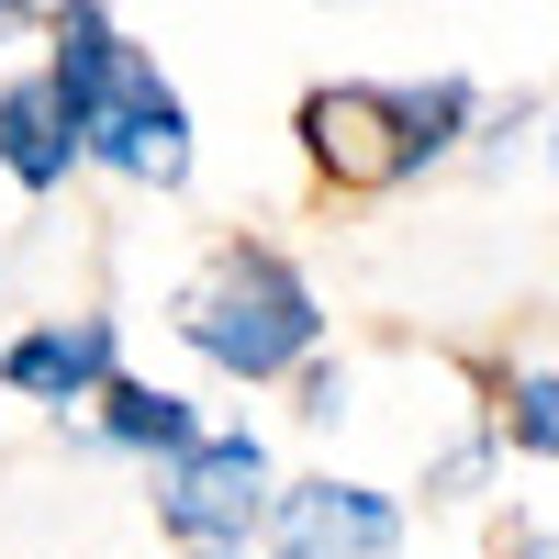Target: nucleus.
Here are the masks:
<instances>
[{"label":"nucleus","mask_w":559,"mask_h":559,"mask_svg":"<svg viewBox=\"0 0 559 559\" xmlns=\"http://www.w3.org/2000/svg\"><path fill=\"white\" fill-rule=\"evenodd\" d=\"M45 90L68 102L90 168L146 179V191L191 179V102L157 79L146 45H123L112 12H45Z\"/></svg>","instance_id":"f257e3e1"},{"label":"nucleus","mask_w":559,"mask_h":559,"mask_svg":"<svg viewBox=\"0 0 559 559\" xmlns=\"http://www.w3.org/2000/svg\"><path fill=\"white\" fill-rule=\"evenodd\" d=\"M481 123L471 79H324L302 102V157L336 191H403Z\"/></svg>","instance_id":"f03ea898"},{"label":"nucleus","mask_w":559,"mask_h":559,"mask_svg":"<svg viewBox=\"0 0 559 559\" xmlns=\"http://www.w3.org/2000/svg\"><path fill=\"white\" fill-rule=\"evenodd\" d=\"M179 336H191V358H213L224 381H292V369H313L324 347V302L313 280L280 258V247H213V269L179 292Z\"/></svg>","instance_id":"7ed1b4c3"},{"label":"nucleus","mask_w":559,"mask_h":559,"mask_svg":"<svg viewBox=\"0 0 559 559\" xmlns=\"http://www.w3.org/2000/svg\"><path fill=\"white\" fill-rule=\"evenodd\" d=\"M269 503H280V471H269V448L258 437H202V448H179L168 471H157V526L179 537V559L191 548H247L269 526Z\"/></svg>","instance_id":"20e7f679"},{"label":"nucleus","mask_w":559,"mask_h":559,"mask_svg":"<svg viewBox=\"0 0 559 559\" xmlns=\"http://www.w3.org/2000/svg\"><path fill=\"white\" fill-rule=\"evenodd\" d=\"M269 559H403V503L369 481H292L269 503Z\"/></svg>","instance_id":"39448f33"},{"label":"nucleus","mask_w":559,"mask_h":559,"mask_svg":"<svg viewBox=\"0 0 559 559\" xmlns=\"http://www.w3.org/2000/svg\"><path fill=\"white\" fill-rule=\"evenodd\" d=\"M112 369H123V347H112V313H45V324H23L12 347H0V392H23V403H102L112 392Z\"/></svg>","instance_id":"423d86ee"},{"label":"nucleus","mask_w":559,"mask_h":559,"mask_svg":"<svg viewBox=\"0 0 559 559\" xmlns=\"http://www.w3.org/2000/svg\"><path fill=\"white\" fill-rule=\"evenodd\" d=\"M68 168H90V157H79V123H68L57 90H45V68L0 79V179H12V191H68Z\"/></svg>","instance_id":"0eeeda50"},{"label":"nucleus","mask_w":559,"mask_h":559,"mask_svg":"<svg viewBox=\"0 0 559 559\" xmlns=\"http://www.w3.org/2000/svg\"><path fill=\"white\" fill-rule=\"evenodd\" d=\"M213 426L191 414V392H168V381H134V369H112V392H102V448H123V459H168L179 448H202Z\"/></svg>","instance_id":"6e6552de"},{"label":"nucleus","mask_w":559,"mask_h":559,"mask_svg":"<svg viewBox=\"0 0 559 559\" xmlns=\"http://www.w3.org/2000/svg\"><path fill=\"white\" fill-rule=\"evenodd\" d=\"M492 437L515 459H559V358H526L492 381Z\"/></svg>","instance_id":"1a4fd4ad"},{"label":"nucleus","mask_w":559,"mask_h":559,"mask_svg":"<svg viewBox=\"0 0 559 559\" xmlns=\"http://www.w3.org/2000/svg\"><path fill=\"white\" fill-rule=\"evenodd\" d=\"M336 403H347V369H324V358H313V369H302V414L324 426V414H336Z\"/></svg>","instance_id":"9d476101"},{"label":"nucleus","mask_w":559,"mask_h":559,"mask_svg":"<svg viewBox=\"0 0 559 559\" xmlns=\"http://www.w3.org/2000/svg\"><path fill=\"white\" fill-rule=\"evenodd\" d=\"M503 559H559V548H548V537H526V548H503Z\"/></svg>","instance_id":"9b49d317"},{"label":"nucleus","mask_w":559,"mask_h":559,"mask_svg":"<svg viewBox=\"0 0 559 559\" xmlns=\"http://www.w3.org/2000/svg\"><path fill=\"white\" fill-rule=\"evenodd\" d=\"M191 559H247V548H191Z\"/></svg>","instance_id":"f8f14e48"},{"label":"nucleus","mask_w":559,"mask_h":559,"mask_svg":"<svg viewBox=\"0 0 559 559\" xmlns=\"http://www.w3.org/2000/svg\"><path fill=\"white\" fill-rule=\"evenodd\" d=\"M0 34H12V12H0Z\"/></svg>","instance_id":"ddd939ff"},{"label":"nucleus","mask_w":559,"mask_h":559,"mask_svg":"<svg viewBox=\"0 0 559 559\" xmlns=\"http://www.w3.org/2000/svg\"><path fill=\"white\" fill-rule=\"evenodd\" d=\"M548 157H559V134H548Z\"/></svg>","instance_id":"4468645a"}]
</instances>
